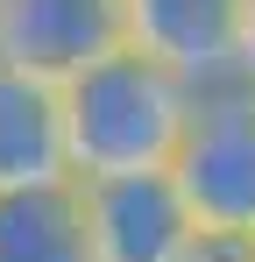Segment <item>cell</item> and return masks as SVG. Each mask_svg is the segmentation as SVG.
Listing matches in <instances>:
<instances>
[{
    "label": "cell",
    "mask_w": 255,
    "mask_h": 262,
    "mask_svg": "<svg viewBox=\"0 0 255 262\" xmlns=\"http://www.w3.org/2000/svg\"><path fill=\"white\" fill-rule=\"evenodd\" d=\"M50 184H71L64 85L0 64V191H50Z\"/></svg>",
    "instance_id": "8992f818"
},
{
    "label": "cell",
    "mask_w": 255,
    "mask_h": 262,
    "mask_svg": "<svg viewBox=\"0 0 255 262\" xmlns=\"http://www.w3.org/2000/svg\"><path fill=\"white\" fill-rule=\"evenodd\" d=\"M170 177L199 220V234H255V85L248 78L199 92Z\"/></svg>",
    "instance_id": "7a4b0ae2"
},
{
    "label": "cell",
    "mask_w": 255,
    "mask_h": 262,
    "mask_svg": "<svg viewBox=\"0 0 255 262\" xmlns=\"http://www.w3.org/2000/svg\"><path fill=\"white\" fill-rule=\"evenodd\" d=\"M184 262H255V234H199Z\"/></svg>",
    "instance_id": "ba28073f"
},
{
    "label": "cell",
    "mask_w": 255,
    "mask_h": 262,
    "mask_svg": "<svg viewBox=\"0 0 255 262\" xmlns=\"http://www.w3.org/2000/svg\"><path fill=\"white\" fill-rule=\"evenodd\" d=\"M0 262H92L78 184L0 191Z\"/></svg>",
    "instance_id": "52a82bcc"
},
{
    "label": "cell",
    "mask_w": 255,
    "mask_h": 262,
    "mask_svg": "<svg viewBox=\"0 0 255 262\" xmlns=\"http://www.w3.org/2000/svg\"><path fill=\"white\" fill-rule=\"evenodd\" d=\"M241 78L255 85V0H248V29H241Z\"/></svg>",
    "instance_id": "9c48e42d"
},
{
    "label": "cell",
    "mask_w": 255,
    "mask_h": 262,
    "mask_svg": "<svg viewBox=\"0 0 255 262\" xmlns=\"http://www.w3.org/2000/svg\"><path fill=\"white\" fill-rule=\"evenodd\" d=\"M241 29L248 0H128V50L156 57L199 92L241 78Z\"/></svg>",
    "instance_id": "5b68a950"
},
{
    "label": "cell",
    "mask_w": 255,
    "mask_h": 262,
    "mask_svg": "<svg viewBox=\"0 0 255 262\" xmlns=\"http://www.w3.org/2000/svg\"><path fill=\"white\" fill-rule=\"evenodd\" d=\"M128 50V0H0V64L71 85L99 57Z\"/></svg>",
    "instance_id": "3957f363"
},
{
    "label": "cell",
    "mask_w": 255,
    "mask_h": 262,
    "mask_svg": "<svg viewBox=\"0 0 255 262\" xmlns=\"http://www.w3.org/2000/svg\"><path fill=\"white\" fill-rule=\"evenodd\" d=\"M199 85H184L142 50H114L64 85V135H71V184L107 177H163L184 149Z\"/></svg>",
    "instance_id": "6da1fadb"
},
{
    "label": "cell",
    "mask_w": 255,
    "mask_h": 262,
    "mask_svg": "<svg viewBox=\"0 0 255 262\" xmlns=\"http://www.w3.org/2000/svg\"><path fill=\"white\" fill-rule=\"evenodd\" d=\"M85 199V234H92V262H184L199 241V220L184 206L177 177H107V184H78Z\"/></svg>",
    "instance_id": "277c9868"
}]
</instances>
